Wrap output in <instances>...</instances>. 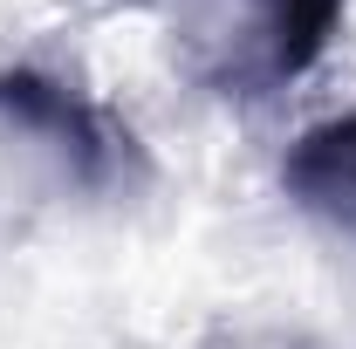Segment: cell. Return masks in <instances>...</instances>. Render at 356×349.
Masks as SVG:
<instances>
[{
  "mask_svg": "<svg viewBox=\"0 0 356 349\" xmlns=\"http://www.w3.org/2000/svg\"><path fill=\"white\" fill-rule=\"evenodd\" d=\"M0 117L21 124V131L48 137L62 151V165L76 185L103 192V185H124L137 172V137L110 124V110L83 103L76 89L48 83L42 69H0Z\"/></svg>",
  "mask_w": 356,
  "mask_h": 349,
  "instance_id": "cell-1",
  "label": "cell"
},
{
  "mask_svg": "<svg viewBox=\"0 0 356 349\" xmlns=\"http://www.w3.org/2000/svg\"><path fill=\"white\" fill-rule=\"evenodd\" d=\"M281 192H288L302 213L356 233V110L329 117V124H309V131L288 144V158H281Z\"/></svg>",
  "mask_w": 356,
  "mask_h": 349,
  "instance_id": "cell-2",
  "label": "cell"
},
{
  "mask_svg": "<svg viewBox=\"0 0 356 349\" xmlns=\"http://www.w3.org/2000/svg\"><path fill=\"white\" fill-rule=\"evenodd\" d=\"M343 7H350V0H261V55H267V76H274V83L302 76L315 55L329 48Z\"/></svg>",
  "mask_w": 356,
  "mask_h": 349,
  "instance_id": "cell-3",
  "label": "cell"
}]
</instances>
